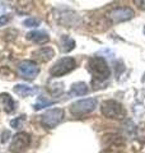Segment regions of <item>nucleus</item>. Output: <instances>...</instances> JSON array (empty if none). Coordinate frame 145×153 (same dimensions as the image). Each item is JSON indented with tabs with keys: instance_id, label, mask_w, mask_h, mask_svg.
I'll list each match as a JSON object with an SVG mask.
<instances>
[{
	"instance_id": "20",
	"label": "nucleus",
	"mask_w": 145,
	"mask_h": 153,
	"mask_svg": "<svg viewBox=\"0 0 145 153\" xmlns=\"http://www.w3.org/2000/svg\"><path fill=\"white\" fill-rule=\"evenodd\" d=\"M134 4L140 9V10L145 12V0H134Z\"/></svg>"
},
{
	"instance_id": "8",
	"label": "nucleus",
	"mask_w": 145,
	"mask_h": 153,
	"mask_svg": "<svg viewBox=\"0 0 145 153\" xmlns=\"http://www.w3.org/2000/svg\"><path fill=\"white\" fill-rule=\"evenodd\" d=\"M31 144V137L27 133H18L13 137L10 151L14 153H24Z\"/></svg>"
},
{
	"instance_id": "5",
	"label": "nucleus",
	"mask_w": 145,
	"mask_h": 153,
	"mask_svg": "<svg viewBox=\"0 0 145 153\" xmlns=\"http://www.w3.org/2000/svg\"><path fill=\"white\" fill-rule=\"evenodd\" d=\"M134 17V10L129 7H117L113 8L112 10H109L107 14V18L109 19V22L112 25H117V23L126 22L129 19H131Z\"/></svg>"
},
{
	"instance_id": "3",
	"label": "nucleus",
	"mask_w": 145,
	"mask_h": 153,
	"mask_svg": "<svg viewBox=\"0 0 145 153\" xmlns=\"http://www.w3.org/2000/svg\"><path fill=\"white\" fill-rule=\"evenodd\" d=\"M76 66V61L72 57H62V59L57 60L54 64V66L50 69V74L52 76H62L67 73H70L75 69Z\"/></svg>"
},
{
	"instance_id": "17",
	"label": "nucleus",
	"mask_w": 145,
	"mask_h": 153,
	"mask_svg": "<svg viewBox=\"0 0 145 153\" xmlns=\"http://www.w3.org/2000/svg\"><path fill=\"white\" fill-rule=\"evenodd\" d=\"M51 105H54V102L52 101H45V100H40L35 106H33V108L35 110H41L43 107H47V106H51Z\"/></svg>"
},
{
	"instance_id": "16",
	"label": "nucleus",
	"mask_w": 145,
	"mask_h": 153,
	"mask_svg": "<svg viewBox=\"0 0 145 153\" xmlns=\"http://www.w3.org/2000/svg\"><path fill=\"white\" fill-rule=\"evenodd\" d=\"M40 23H41V21L37 18H28L23 22V25L26 27H37V26H40Z\"/></svg>"
},
{
	"instance_id": "18",
	"label": "nucleus",
	"mask_w": 145,
	"mask_h": 153,
	"mask_svg": "<svg viewBox=\"0 0 145 153\" xmlns=\"http://www.w3.org/2000/svg\"><path fill=\"white\" fill-rule=\"evenodd\" d=\"M48 89H50V92H51L52 94H55V96L60 94V93L62 92V91H64V88H62V84H61V83L54 84L52 87H48Z\"/></svg>"
},
{
	"instance_id": "4",
	"label": "nucleus",
	"mask_w": 145,
	"mask_h": 153,
	"mask_svg": "<svg viewBox=\"0 0 145 153\" xmlns=\"http://www.w3.org/2000/svg\"><path fill=\"white\" fill-rule=\"evenodd\" d=\"M97 100L95 98H85L80 100V101L74 102L70 106V112L75 116H83V115L90 114L92 111H94L97 107Z\"/></svg>"
},
{
	"instance_id": "21",
	"label": "nucleus",
	"mask_w": 145,
	"mask_h": 153,
	"mask_svg": "<svg viewBox=\"0 0 145 153\" xmlns=\"http://www.w3.org/2000/svg\"><path fill=\"white\" fill-rule=\"evenodd\" d=\"M9 21H10V16H9V14L1 16V17H0V27H1V26H5Z\"/></svg>"
},
{
	"instance_id": "9",
	"label": "nucleus",
	"mask_w": 145,
	"mask_h": 153,
	"mask_svg": "<svg viewBox=\"0 0 145 153\" xmlns=\"http://www.w3.org/2000/svg\"><path fill=\"white\" fill-rule=\"evenodd\" d=\"M33 56H35L36 60L41 61V63H47V61H50L55 56V51L54 49L46 46V47H41V49L35 51L33 52Z\"/></svg>"
},
{
	"instance_id": "7",
	"label": "nucleus",
	"mask_w": 145,
	"mask_h": 153,
	"mask_svg": "<svg viewBox=\"0 0 145 153\" xmlns=\"http://www.w3.org/2000/svg\"><path fill=\"white\" fill-rule=\"evenodd\" d=\"M18 73L22 78L27 80H32L40 73V66H38L35 61L31 60H24L18 65Z\"/></svg>"
},
{
	"instance_id": "14",
	"label": "nucleus",
	"mask_w": 145,
	"mask_h": 153,
	"mask_svg": "<svg viewBox=\"0 0 145 153\" xmlns=\"http://www.w3.org/2000/svg\"><path fill=\"white\" fill-rule=\"evenodd\" d=\"M88 91H89L88 85H87L84 82H79V83H75V84L71 85L69 94L70 96H84V94L88 93Z\"/></svg>"
},
{
	"instance_id": "6",
	"label": "nucleus",
	"mask_w": 145,
	"mask_h": 153,
	"mask_svg": "<svg viewBox=\"0 0 145 153\" xmlns=\"http://www.w3.org/2000/svg\"><path fill=\"white\" fill-rule=\"evenodd\" d=\"M62 119H64V110L62 108H51L41 116V121H42L43 126L52 129L56 125H59L62 121Z\"/></svg>"
},
{
	"instance_id": "2",
	"label": "nucleus",
	"mask_w": 145,
	"mask_h": 153,
	"mask_svg": "<svg viewBox=\"0 0 145 153\" xmlns=\"http://www.w3.org/2000/svg\"><path fill=\"white\" fill-rule=\"evenodd\" d=\"M101 111L106 117L112 119V120H122L126 117V110L120 102L115 100H107L102 103Z\"/></svg>"
},
{
	"instance_id": "12",
	"label": "nucleus",
	"mask_w": 145,
	"mask_h": 153,
	"mask_svg": "<svg viewBox=\"0 0 145 153\" xmlns=\"http://www.w3.org/2000/svg\"><path fill=\"white\" fill-rule=\"evenodd\" d=\"M14 92L18 96H21V97H28V96L36 94L37 88L31 87V85H27V84H17L14 85Z\"/></svg>"
},
{
	"instance_id": "15",
	"label": "nucleus",
	"mask_w": 145,
	"mask_h": 153,
	"mask_svg": "<svg viewBox=\"0 0 145 153\" xmlns=\"http://www.w3.org/2000/svg\"><path fill=\"white\" fill-rule=\"evenodd\" d=\"M60 46H61L62 52H70L71 50H74L75 41L69 36H62L60 41Z\"/></svg>"
},
{
	"instance_id": "22",
	"label": "nucleus",
	"mask_w": 145,
	"mask_h": 153,
	"mask_svg": "<svg viewBox=\"0 0 145 153\" xmlns=\"http://www.w3.org/2000/svg\"><path fill=\"white\" fill-rule=\"evenodd\" d=\"M144 33H145V27H144Z\"/></svg>"
},
{
	"instance_id": "11",
	"label": "nucleus",
	"mask_w": 145,
	"mask_h": 153,
	"mask_svg": "<svg viewBox=\"0 0 145 153\" xmlns=\"http://www.w3.org/2000/svg\"><path fill=\"white\" fill-rule=\"evenodd\" d=\"M13 8L18 13H28L32 9L33 0H12Z\"/></svg>"
},
{
	"instance_id": "10",
	"label": "nucleus",
	"mask_w": 145,
	"mask_h": 153,
	"mask_svg": "<svg viewBox=\"0 0 145 153\" xmlns=\"http://www.w3.org/2000/svg\"><path fill=\"white\" fill-rule=\"evenodd\" d=\"M27 40L35 42L37 45H42V44H46L50 40V37L43 31H32L30 33H27Z\"/></svg>"
},
{
	"instance_id": "1",
	"label": "nucleus",
	"mask_w": 145,
	"mask_h": 153,
	"mask_svg": "<svg viewBox=\"0 0 145 153\" xmlns=\"http://www.w3.org/2000/svg\"><path fill=\"white\" fill-rule=\"evenodd\" d=\"M88 70L93 76V85L94 89L102 88L101 85H104L111 75L109 66L103 57L93 56L88 61Z\"/></svg>"
},
{
	"instance_id": "19",
	"label": "nucleus",
	"mask_w": 145,
	"mask_h": 153,
	"mask_svg": "<svg viewBox=\"0 0 145 153\" xmlns=\"http://www.w3.org/2000/svg\"><path fill=\"white\" fill-rule=\"evenodd\" d=\"M26 120V116H19V117H17L16 120H13L12 123H10V125L14 128V129H19L22 126V123Z\"/></svg>"
},
{
	"instance_id": "13",
	"label": "nucleus",
	"mask_w": 145,
	"mask_h": 153,
	"mask_svg": "<svg viewBox=\"0 0 145 153\" xmlns=\"http://www.w3.org/2000/svg\"><path fill=\"white\" fill-rule=\"evenodd\" d=\"M0 101H1V103H3V108H4L5 112L12 114V112L16 111V102H14V100L8 93L0 94Z\"/></svg>"
}]
</instances>
